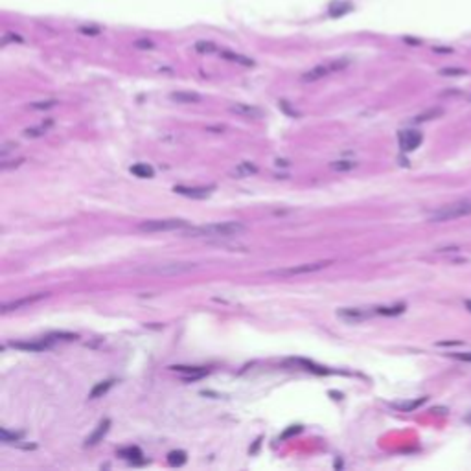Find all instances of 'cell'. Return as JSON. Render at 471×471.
<instances>
[{"instance_id":"25","label":"cell","mask_w":471,"mask_h":471,"mask_svg":"<svg viewBox=\"0 0 471 471\" xmlns=\"http://www.w3.org/2000/svg\"><path fill=\"white\" fill-rule=\"evenodd\" d=\"M52 124H53V122L48 120L46 124L43 122V124L39 125V127H30V129L24 131V136H30V138H37V136H43L44 133H46V131L52 127Z\"/></svg>"},{"instance_id":"8","label":"cell","mask_w":471,"mask_h":471,"mask_svg":"<svg viewBox=\"0 0 471 471\" xmlns=\"http://www.w3.org/2000/svg\"><path fill=\"white\" fill-rule=\"evenodd\" d=\"M46 297H48V293H37V295H32V297L17 298V300L6 302L4 306H2V309H0V311H2V313L17 311V309H22V308H26V306H32V304L39 302V300H43V298H46Z\"/></svg>"},{"instance_id":"31","label":"cell","mask_w":471,"mask_h":471,"mask_svg":"<svg viewBox=\"0 0 471 471\" xmlns=\"http://www.w3.org/2000/svg\"><path fill=\"white\" fill-rule=\"evenodd\" d=\"M57 100H46V101H35V103H30V107L34 111H46V109H52V107L57 105Z\"/></svg>"},{"instance_id":"30","label":"cell","mask_w":471,"mask_h":471,"mask_svg":"<svg viewBox=\"0 0 471 471\" xmlns=\"http://www.w3.org/2000/svg\"><path fill=\"white\" fill-rule=\"evenodd\" d=\"M186 458H188L186 453L181 451V449L179 451H171L168 455V464L169 466H183L184 462H186Z\"/></svg>"},{"instance_id":"27","label":"cell","mask_w":471,"mask_h":471,"mask_svg":"<svg viewBox=\"0 0 471 471\" xmlns=\"http://www.w3.org/2000/svg\"><path fill=\"white\" fill-rule=\"evenodd\" d=\"M356 160H333V162H330V168L333 169V171H350V169L357 168Z\"/></svg>"},{"instance_id":"45","label":"cell","mask_w":471,"mask_h":471,"mask_svg":"<svg viewBox=\"0 0 471 471\" xmlns=\"http://www.w3.org/2000/svg\"><path fill=\"white\" fill-rule=\"evenodd\" d=\"M466 420H467V422H471V416H467V418H466Z\"/></svg>"},{"instance_id":"6","label":"cell","mask_w":471,"mask_h":471,"mask_svg":"<svg viewBox=\"0 0 471 471\" xmlns=\"http://www.w3.org/2000/svg\"><path fill=\"white\" fill-rule=\"evenodd\" d=\"M332 263H333V260L315 261V263H302V265H295V267H287V269L271 271L269 274H273V276H280V278H287V276H298V274H311V273H317V271L326 269V267H330Z\"/></svg>"},{"instance_id":"5","label":"cell","mask_w":471,"mask_h":471,"mask_svg":"<svg viewBox=\"0 0 471 471\" xmlns=\"http://www.w3.org/2000/svg\"><path fill=\"white\" fill-rule=\"evenodd\" d=\"M195 267H197L195 263H162V265H151V267H140L138 273L157 274V276H177V274L190 273Z\"/></svg>"},{"instance_id":"21","label":"cell","mask_w":471,"mask_h":471,"mask_svg":"<svg viewBox=\"0 0 471 471\" xmlns=\"http://www.w3.org/2000/svg\"><path fill=\"white\" fill-rule=\"evenodd\" d=\"M118 457L125 458V460H140V458L144 457V453H142V449L140 447H122V449H118Z\"/></svg>"},{"instance_id":"23","label":"cell","mask_w":471,"mask_h":471,"mask_svg":"<svg viewBox=\"0 0 471 471\" xmlns=\"http://www.w3.org/2000/svg\"><path fill=\"white\" fill-rule=\"evenodd\" d=\"M351 10H354V4H350V2H339V4L330 6L328 13H330V17L337 19V17H342L344 13H350Z\"/></svg>"},{"instance_id":"44","label":"cell","mask_w":471,"mask_h":471,"mask_svg":"<svg viewBox=\"0 0 471 471\" xmlns=\"http://www.w3.org/2000/svg\"><path fill=\"white\" fill-rule=\"evenodd\" d=\"M464 306H466V309L471 313V300H466V302H464Z\"/></svg>"},{"instance_id":"2","label":"cell","mask_w":471,"mask_h":471,"mask_svg":"<svg viewBox=\"0 0 471 471\" xmlns=\"http://www.w3.org/2000/svg\"><path fill=\"white\" fill-rule=\"evenodd\" d=\"M471 216V199H464V201H457L451 202L447 207L438 208L436 212H433L429 216V221L433 223H446V221H455V219H460V217H467Z\"/></svg>"},{"instance_id":"34","label":"cell","mask_w":471,"mask_h":471,"mask_svg":"<svg viewBox=\"0 0 471 471\" xmlns=\"http://www.w3.org/2000/svg\"><path fill=\"white\" fill-rule=\"evenodd\" d=\"M449 357L457 361H464V363H471V351H453V354H447Z\"/></svg>"},{"instance_id":"40","label":"cell","mask_w":471,"mask_h":471,"mask_svg":"<svg viewBox=\"0 0 471 471\" xmlns=\"http://www.w3.org/2000/svg\"><path fill=\"white\" fill-rule=\"evenodd\" d=\"M13 149H17V144H6L4 148L0 149V157H2V159H6V155L10 153V151H13Z\"/></svg>"},{"instance_id":"1","label":"cell","mask_w":471,"mask_h":471,"mask_svg":"<svg viewBox=\"0 0 471 471\" xmlns=\"http://www.w3.org/2000/svg\"><path fill=\"white\" fill-rule=\"evenodd\" d=\"M245 232V225L238 221L226 223H210L201 226H188L183 232L186 238H232Z\"/></svg>"},{"instance_id":"38","label":"cell","mask_w":471,"mask_h":471,"mask_svg":"<svg viewBox=\"0 0 471 471\" xmlns=\"http://www.w3.org/2000/svg\"><path fill=\"white\" fill-rule=\"evenodd\" d=\"M302 431V425H295V427H291V429H287L284 434H282V440H285V438H289V436H293V434H297V433H300Z\"/></svg>"},{"instance_id":"17","label":"cell","mask_w":471,"mask_h":471,"mask_svg":"<svg viewBox=\"0 0 471 471\" xmlns=\"http://www.w3.org/2000/svg\"><path fill=\"white\" fill-rule=\"evenodd\" d=\"M169 100L175 101V103H199V101H201V96H199L197 92L179 91V92H171V94H169Z\"/></svg>"},{"instance_id":"9","label":"cell","mask_w":471,"mask_h":471,"mask_svg":"<svg viewBox=\"0 0 471 471\" xmlns=\"http://www.w3.org/2000/svg\"><path fill=\"white\" fill-rule=\"evenodd\" d=\"M337 315L344 318L346 322H361V320H366L372 315H375V311H368V309L363 308H342L337 311Z\"/></svg>"},{"instance_id":"16","label":"cell","mask_w":471,"mask_h":471,"mask_svg":"<svg viewBox=\"0 0 471 471\" xmlns=\"http://www.w3.org/2000/svg\"><path fill=\"white\" fill-rule=\"evenodd\" d=\"M427 401V398L423 396V398H418V399H409V401H399V403H392V409L399 410V413H413V410L420 409L423 403Z\"/></svg>"},{"instance_id":"39","label":"cell","mask_w":471,"mask_h":471,"mask_svg":"<svg viewBox=\"0 0 471 471\" xmlns=\"http://www.w3.org/2000/svg\"><path fill=\"white\" fill-rule=\"evenodd\" d=\"M10 41H15V43H22V37L20 35H17V34H6V37H4V41L2 43H10Z\"/></svg>"},{"instance_id":"22","label":"cell","mask_w":471,"mask_h":471,"mask_svg":"<svg viewBox=\"0 0 471 471\" xmlns=\"http://www.w3.org/2000/svg\"><path fill=\"white\" fill-rule=\"evenodd\" d=\"M131 173L135 175V177H140V179H151L155 177V169L149 166V164H135V166H131Z\"/></svg>"},{"instance_id":"43","label":"cell","mask_w":471,"mask_h":471,"mask_svg":"<svg viewBox=\"0 0 471 471\" xmlns=\"http://www.w3.org/2000/svg\"><path fill=\"white\" fill-rule=\"evenodd\" d=\"M434 52H438V53H451L453 50L451 48H434Z\"/></svg>"},{"instance_id":"37","label":"cell","mask_w":471,"mask_h":471,"mask_svg":"<svg viewBox=\"0 0 471 471\" xmlns=\"http://www.w3.org/2000/svg\"><path fill=\"white\" fill-rule=\"evenodd\" d=\"M22 162H24V159H17V160H11V162H2V164H0V168H2V169L17 168V166H20Z\"/></svg>"},{"instance_id":"12","label":"cell","mask_w":471,"mask_h":471,"mask_svg":"<svg viewBox=\"0 0 471 471\" xmlns=\"http://www.w3.org/2000/svg\"><path fill=\"white\" fill-rule=\"evenodd\" d=\"M8 346L15 348V350H22V351H34V354H37V351H44L48 350L50 346H52V341H50L48 337L44 339V341H35V342H10Z\"/></svg>"},{"instance_id":"10","label":"cell","mask_w":471,"mask_h":471,"mask_svg":"<svg viewBox=\"0 0 471 471\" xmlns=\"http://www.w3.org/2000/svg\"><path fill=\"white\" fill-rule=\"evenodd\" d=\"M228 111H230L232 114H238V116H241V118H250V120H260V118L265 116L261 109H258V107H254V105H247V103H236V105H230L228 107Z\"/></svg>"},{"instance_id":"3","label":"cell","mask_w":471,"mask_h":471,"mask_svg":"<svg viewBox=\"0 0 471 471\" xmlns=\"http://www.w3.org/2000/svg\"><path fill=\"white\" fill-rule=\"evenodd\" d=\"M348 65H350L348 59H335V61L324 63V65H317V67H313L311 70L304 72L302 76H300V81H304V83L318 81V79H322V77L330 76V74L339 72V70H344Z\"/></svg>"},{"instance_id":"46","label":"cell","mask_w":471,"mask_h":471,"mask_svg":"<svg viewBox=\"0 0 471 471\" xmlns=\"http://www.w3.org/2000/svg\"><path fill=\"white\" fill-rule=\"evenodd\" d=\"M469 101H471V96H469Z\"/></svg>"},{"instance_id":"18","label":"cell","mask_w":471,"mask_h":471,"mask_svg":"<svg viewBox=\"0 0 471 471\" xmlns=\"http://www.w3.org/2000/svg\"><path fill=\"white\" fill-rule=\"evenodd\" d=\"M114 383H116V379H105V381L96 383L94 387H92L91 394H89V399H98V398H101V396H105L107 392L112 389V385Z\"/></svg>"},{"instance_id":"33","label":"cell","mask_w":471,"mask_h":471,"mask_svg":"<svg viewBox=\"0 0 471 471\" xmlns=\"http://www.w3.org/2000/svg\"><path fill=\"white\" fill-rule=\"evenodd\" d=\"M440 76H447V77L466 76V70H464V68H455V67H449V68H442V70H440Z\"/></svg>"},{"instance_id":"28","label":"cell","mask_w":471,"mask_h":471,"mask_svg":"<svg viewBox=\"0 0 471 471\" xmlns=\"http://www.w3.org/2000/svg\"><path fill=\"white\" fill-rule=\"evenodd\" d=\"M24 438V433H11L8 429H0V442L2 444H15Z\"/></svg>"},{"instance_id":"36","label":"cell","mask_w":471,"mask_h":471,"mask_svg":"<svg viewBox=\"0 0 471 471\" xmlns=\"http://www.w3.org/2000/svg\"><path fill=\"white\" fill-rule=\"evenodd\" d=\"M79 32L85 35H100V28H92V26H79Z\"/></svg>"},{"instance_id":"19","label":"cell","mask_w":471,"mask_h":471,"mask_svg":"<svg viewBox=\"0 0 471 471\" xmlns=\"http://www.w3.org/2000/svg\"><path fill=\"white\" fill-rule=\"evenodd\" d=\"M442 114H444V109H442V107H434V109H427V111L420 112L418 116H414V118H413V124H423V122H431V120H434V118H440Z\"/></svg>"},{"instance_id":"15","label":"cell","mask_w":471,"mask_h":471,"mask_svg":"<svg viewBox=\"0 0 471 471\" xmlns=\"http://www.w3.org/2000/svg\"><path fill=\"white\" fill-rule=\"evenodd\" d=\"M219 55H221L223 59H226V61L238 63V65H241V67H254V65H256L254 59L247 57V55H241V53L230 52V50H221V52H219Z\"/></svg>"},{"instance_id":"4","label":"cell","mask_w":471,"mask_h":471,"mask_svg":"<svg viewBox=\"0 0 471 471\" xmlns=\"http://www.w3.org/2000/svg\"><path fill=\"white\" fill-rule=\"evenodd\" d=\"M190 223L184 221V219H151V221H144L138 225V230L142 232H173V230H183L188 228Z\"/></svg>"},{"instance_id":"41","label":"cell","mask_w":471,"mask_h":471,"mask_svg":"<svg viewBox=\"0 0 471 471\" xmlns=\"http://www.w3.org/2000/svg\"><path fill=\"white\" fill-rule=\"evenodd\" d=\"M464 342L462 341H442L438 342V346H462Z\"/></svg>"},{"instance_id":"11","label":"cell","mask_w":471,"mask_h":471,"mask_svg":"<svg viewBox=\"0 0 471 471\" xmlns=\"http://www.w3.org/2000/svg\"><path fill=\"white\" fill-rule=\"evenodd\" d=\"M214 186H199V188H190V186H173V192L179 195H184V197H192V199H207L210 197Z\"/></svg>"},{"instance_id":"29","label":"cell","mask_w":471,"mask_h":471,"mask_svg":"<svg viewBox=\"0 0 471 471\" xmlns=\"http://www.w3.org/2000/svg\"><path fill=\"white\" fill-rule=\"evenodd\" d=\"M193 50L197 53H214L217 52V46L212 41H197L193 44Z\"/></svg>"},{"instance_id":"42","label":"cell","mask_w":471,"mask_h":471,"mask_svg":"<svg viewBox=\"0 0 471 471\" xmlns=\"http://www.w3.org/2000/svg\"><path fill=\"white\" fill-rule=\"evenodd\" d=\"M431 413L433 414H446V413H449V410H447L446 407H434V409H431Z\"/></svg>"},{"instance_id":"26","label":"cell","mask_w":471,"mask_h":471,"mask_svg":"<svg viewBox=\"0 0 471 471\" xmlns=\"http://www.w3.org/2000/svg\"><path fill=\"white\" fill-rule=\"evenodd\" d=\"M295 365H300L304 366L306 370L309 372H315V374L322 375V374H330V370H326V368H322V366H317L315 363H311V361H306V359H293Z\"/></svg>"},{"instance_id":"20","label":"cell","mask_w":471,"mask_h":471,"mask_svg":"<svg viewBox=\"0 0 471 471\" xmlns=\"http://www.w3.org/2000/svg\"><path fill=\"white\" fill-rule=\"evenodd\" d=\"M405 304H398V306H379V308H374L375 315H385V317H396V315H401L405 311Z\"/></svg>"},{"instance_id":"14","label":"cell","mask_w":471,"mask_h":471,"mask_svg":"<svg viewBox=\"0 0 471 471\" xmlns=\"http://www.w3.org/2000/svg\"><path fill=\"white\" fill-rule=\"evenodd\" d=\"M109 429H111V420L105 418L103 422H100V425L96 427V431H94L91 436H87V440H85V447L96 446L98 442H101V440H103V436L109 433Z\"/></svg>"},{"instance_id":"7","label":"cell","mask_w":471,"mask_h":471,"mask_svg":"<svg viewBox=\"0 0 471 471\" xmlns=\"http://www.w3.org/2000/svg\"><path fill=\"white\" fill-rule=\"evenodd\" d=\"M398 140H399V148H401V151H403V153H409V151H414V149L420 148V144L423 142V136H422L420 131L407 129V131H399Z\"/></svg>"},{"instance_id":"13","label":"cell","mask_w":471,"mask_h":471,"mask_svg":"<svg viewBox=\"0 0 471 471\" xmlns=\"http://www.w3.org/2000/svg\"><path fill=\"white\" fill-rule=\"evenodd\" d=\"M171 370H177V372H183L184 381H195V379H201V377H204V375L208 374L207 368H202V366H169Z\"/></svg>"},{"instance_id":"24","label":"cell","mask_w":471,"mask_h":471,"mask_svg":"<svg viewBox=\"0 0 471 471\" xmlns=\"http://www.w3.org/2000/svg\"><path fill=\"white\" fill-rule=\"evenodd\" d=\"M258 171V168H256L254 164H250V162H241L238 168L232 171V175L234 177H238V179H241V177H249V175H252V173H256Z\"/></svg>"},{"instance_id":"35","label":"cell","mask_w":471,"mask_h":471,"mask_svg":"<svg viewBox=\"0 0 471 471\" xmlns=\"http://www.w3.org/2000/svg\"><path fill=\"white\" fill-rule=\"evenodd\" d=\"M135 46L136 48H142V50H153L155 44L151 43V41H148V39H140V41H135Z\"/></svg>"},{"instance_id":"32","label":"cell","mask_w":471,"mask_h":471,"mask_svg":"<svg viewBox=\"0 0 471 471\" xmlns=\"http://www.w3.org/2000/svg\"><path fill=\"white\" fill-rule=\"evenodd\" d=\"M50 341H76L77 335L76 333H65V332H57V333H52V335H48Z\"/></svg>"}]
</instances>
